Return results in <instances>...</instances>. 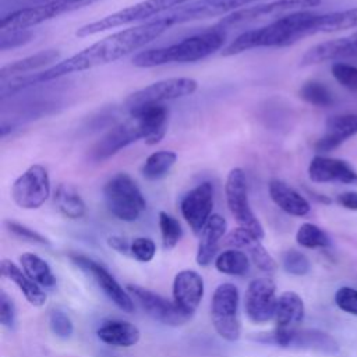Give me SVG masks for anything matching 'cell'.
Returning a JSON list of instances; mask_svg holds the SVG:
<instances>
[{
  "mask_svg": "<svg viewBox=\"0 0 357 357\" xmlns=\"http://www.w3.org/2000/svg\"><path fill=\"white\" fill-rule=\"evenodd\" d=\"M296 241L305 248H326L331 245L328 234L312 223H303L298 227L296 233Z\"/></svg>",
  "mask_w": 357,
  "mask_h": 357,
  "instance_id": "37",
  "label": "cell"
},
{
  "mask_svg": "<svg viewBox=\"0 0 357 357\" xmlns=\"http://www.w3.org/2000/svg\"><path fill=\"white\" fill-rule=\"evenodd\" d=\"M225 244L237 250H244L257 265V268H259L262 272L273 273L276 271L278 265L275 259L261 244V238L250 230L238 226L227 234V237L225 238Z\"/></svg>",
  "mask_w": 357,
  "mask_h": 357,
  "instance_id": "22",
  "label": "cell"
},
{
  "mask_svg": "<svg viewBox=\"0 0 357 357\" xmlns=\"http://www.w3.org/2000/svg\"><path fill=\"white\" fill-rule=\"evenodd\" d=\"M188 1H191V0H142L132 6L124 7L116 13H112L100 20H96V21H92L89 24L79 26L75 31V35L79 38H85V36L96 35L99 32L112 29V28L124 26V25H128L132 22L144 21V20L158 15L163 11L183 6Z\"/></svg>",
  "mask_w": 357,
  "mask_h": 357,
  "instance_id": "5",
  "label": "cell"
},
{
  "mask_svg": "<svg viewBox=\"0 0 357 357\" xmlns=\"http://www.w3.org/2000/svg\"><path fill=\"white\" fill-rule=\"evenodd\" d=\"M103 198L109 212L123 222L137 220L146 208L145 197L130 174L120 172L103 187Z\"/></svg>",
  "mask_w": 357,
  "mask_h": 357,
  "instance_id": "4",
  "label": "cell"
},
{
  "mask_svg": "<svg viewBox=\"0 0 357 357\" xmlns=\"http://www.w3.org/2000/svg\"><path fill=\"white\" fill-rule=\"evenodd\" d=\"M349 28H357V7L333 11L321 15L319 32H336Z\"/></svg>",
  "mask_w": 357,
  "mask_h": 357,
  "instance_id": "35",
  "label": "cell"
},
{
  "mask_svg": "<svg viewBox=\"0 0 357 357\" xmlns=\"http://www.w3.org/2000/svg\"><path fill=\"white\" fill-rule=\"evenodd\" d=\"M50 195V178L43 165H32L20 174L11 187V197L21 209H38Z\"/></svg>",
  "mask_w": 357,
  "mask_h": 357,
  "instance_id": "12",
  "label": "cell"
},
{
  "mask_svg": "<svg viewBox=\"0 0 357 357\" xmlns=\"http://www.w3.org/2000/svg\"><path fill=\"white\" fill-rule=\"evenodd\" d=\"M159 229L165 248H173L183 237L180 222L167 212H159Z\"/></svg>",
  "mask_w": 357,
  "mask_h": 357,
  "instance_id": "38",
  "label": "cell"
},
{
  "mask_svg": "<svg viewBox=\"0 0 357 357\" xmlns=\"http://www.w3.org/2000/svg\"><path fill=\"white\" fill-rule=\"evenodd\" d=\"M254 1L257 0H197L170 10L166 15L160 17V20L170 28L177 24L225 15Z\"/></svg>",
  "mask_w": 357,
  "mask_h": 357,
  "instance_id": "14",
  "label": "cell"
},
{
  "mask_svg": "<svg viewBox=\"0 0 357 357\" xmlns=\"http://www.w3.org/2000/svg\"><path fill=\"white\" fill-rule=\"evenodd\" d=\"M225 40V31L213 26V29L188 36L173 45L139 52L134 56L132 64L139 68H151L169 63L198 61L219 50Z\"/></svg>",
  "mask_w": 357,
  "mask_h": 357,
  "instance_id": "3",
  "label": "cell"
},
{
  "mask_svg": "<svg viewBox=\"0 0 357 357\" xmlns=\"http://www.w3.org/2000/svg\"><path fill=\"white\" fill-rule=\"evenodd\" d=\"M357 134V114H335L325 121V134L317 139L314 148L317 152L326 153L340 146L346 139Z\"/></svg>",
  "mask_w": 357,
  "mask_h": 357,
  "instance_id": "23",
  "label": "cell"
},
{
  "mask_svg": "<svg viewBox=\"0 0 357 357\" xmlns=\"http://www.w3.org/2000/svg\"><path fill=\"white\" fill-rule=\"evenodd\" d=\"M204 297V280L195 271H181L173 280V301L190 318Z\"/></svg>",
  "mask_w": 357,
  "mask_h": 357,
  "instance_id": "21",
  "label": "cell"
},
{
  "mask_svg": "<svg viewBox=\"0 0 357 357\" xmlns=\"http://www.w3.org/2000/svg\"><path fill=\"white\" fill-rule=\"evenodd\" d=\"M0 271L6 279L13 282L20 289V291L25 296L29 304L35 307H40L45 304L46 301L45 291L25 272H22L21 268H18L13 261L3 259L0 264Z\"/></svg>",
  "mask_w": 357,
  "mask_h": 357,
  "instance_id": "29",
  "label": "cell"
},
{
  "mask_svg": "<svg viewBox=\"0 0 357 357\" xmlns=\"http://www.w3.org/2000/svg\"><path fill=\"white\" fill-rule=\"evenodd\" d=\"M169 26L160 20L155 18L146 22H142L137 26L127 28L119 32H114L88 47L82 49L81 52L67 57L56 63L54 66L46 68L40 73H33L22 77L11 78L8 82H1V98L26 89L29 86L49 82L52 79H57L71 73H81L85 70H91L103 64H109L116 61L137 49L144 47L146 43L152 42L153 39L159 38Z\"/></svg>",
  "mask_w": 357,
  "mask_h": 357,
  "instance_id": "1",
  "label": "cell"
},
{
  "mask_svg": "<svg viewBox=\"0 0 357 357\" xmlns=\"http://www.w3.org/2000/svg\"><path fill=\"white\" fill-rule=\"evenodd\" d=\"M238 300V290L233 283L219 284L212 296V324L218 335L227 342H236L241 333Z\"/></svg>",
  "mask_w": 357,
  "mask_h": 357,
  "instance_id": "8",
  "label": "cell"
},
{
  "mask_svg": "<svg viewBox=\"0 0 357 357\" xmlns=\"http://www.w3.org/2000/svg\"><path fill=\"white\" fill-rule=\"evenodd\" d=\"M127 291L138 303V305L145 311L146 315H149L152 319L169 325V326H178L185 324L190 317L185 315L176 304L174 301H170L160 294L141 287L138 284H127Z\"/></svg>",
  "mask_w": 357,
  "mask_h": 357,
  "instance_id": "15",
  "label": "cell"
},
{
  "mask_svg": "<svg viewBox=\"0 0 357 357\" xmlns=\"http://www.w3.org/2000/svg\"><path fill=\"white\" fill-rule=\"evenodd\" d=\"M96 335L100 342L114 347H131L137 344L141 337V332L134 324L120 319L103 322L98 328Z\"/></svg>",
  "mask_w": 357,
  "mask_h": 357,
  "instance_id": "27",
  "label": "cell"
},
{
  "mask_svg": "<svg viewBox=\"0 0 357 357\" xmlns=\"http://www.w3.org/2000/svg\"><path fill=\"white\" fill-rule=\"evenodd\" d=\"M156 252L153 240L148 237H137L131 241V255L139 262H149Z\"/></svg>",
  "mask_w": 357,
  "mask_h": 357,
  "instance_id": "43",
  "label": "cell"
},
{
  "mask_svg": "<svg viewBox=\"0 0 357 357\" xmlns=\"http://www.w3.org/2000/svg\"><path fill=\"white\" fill-rule=\"evenodd\" d=\"M177 160V155L173 151H156L151 153L141 166V174L146 180H159L169 174Z\"/></svg>",
  "mask_w": 357,
  "mask_h": 357,
  "instance_id": "33",
  "label": "cell"
},
{
  "mask_svg": "<svg viewBox=\"0 0 357 357\" xmlns=\"http://www.w3.org/2000/svg\"><path fill=\"white\" fill-rule=\"evenodd\" d=\"M20 264L24 272L39 286L53 287L56 284V276L53 275L49 264L33 252H24L20 257Z\"/></svg>",
  "mask_w": 357,
  "mask_h": 357,
  "instance_id": "32",
  "label": "cell"
},
{
  "mask_svg": "<svg viewBox=\"0 0 357 357\" xmlns=\"http://www.w3.org/2000/svg\"><path fill=\"white\" fill-rule=\"evenodd\" d=\"M213 187L204 181L190 190L180 202V211L194 234H201L204 226L212 216Z\"/></svg>",
  "mask_w": 357,
  "mask_h": 357,
  "instance_id": "18",
  "label": "cell"
},
{
  "mask_svg": "<svg viewBox=\"0 0 357 357\" xmlns=\"http://www.w3.org/2000/svg\"><path fill=\"white\" fill-rule=\"evenodd\" d=\"M96 1L99 0H49L38 6L24 7L1 18L0 32L29 29L54 17L84 8Z\"/></svg>",
  "mask_w": 357,
  "mask_h": 357,
  "instance_id": "6",
  "label": "cell"
},
{
  "mask_svg": "<svg viewBox=\"0 0 357 357\" xmlns=\"http://www.w3.org/2000/svg\"><path fill=\"white\" fill-rule=\"evenodd\" d=\"M107 244L110 248L116 250L119 254L131 255V243H128L126 238L120 236H112L107 238Z\"/></svg>",
  "mask_w": 357,
  "mask_h": 357,
  "instance_id": "47",
  "label": "cell"
},
{
  "mask_svg": "<svg viewBox=\"0 0 357 357\" xmlns=\"http://www.w3.org/2000/svg\"><path fill=\"white\" fill-rule=\"evenodd\" d=\"M357 57V32L350 36L321 42L310 47L301 57V66H314L325 61H340Z\"/></svg>",
  "mask_w": 357,
  "mask_h": 357,
  "instance_id": "20",
  "label": "cell"
},
{
  "mask_svg": "<svg viewBox=\"0 0 357 357\" xmlns=\"http://www.w3.org/2000/svg\"><path fill=\"white\" fill-rule=\"evenodd\" d=\"M215 266L225 275L243 276L250 271V259L248 255L241 250L230 248L216 257Z\"/></svg>",
  "mask_w": 357,
  "mask_h": 357,
  "instance_id": "34",
  "label": "cell"
},
{
  "mask_svg": "<svg viewBox=\"0 0 357 357\" xmlns=\"http://www.w3.org/2000/svg\"><path fill=\"white\" fill-rule=\"evenodd\" d=\"M226 220L223 216L215 213L209 218L199 234V243L197 250V264L199 266H208L216 255L219 241L226 233Z\"/></svg>",
  "mask_w": 357,
  "mask_h": 357,
  "instance_id": "26",
  "label": "cell"
},
{
  "mask_svg": "<svg viewBox=\"0 0 357 357\" xmlns=\"http://www.w3.org/2000/svg\"><path fill=\"white\" fill-rule=\"evenodd\" d=\"M336 305L351 315H357V290L349 286H343L335 293Z\"/></svg>",
  "mask_w": 357,
  "mask_h": 357,
  "instance_id": "44",
  "label": "cell"
},
{
  "mask_svg": "<svg viewBox=\"0 0 357 357\" xmlns=\"http://www.w3.org/2000/svg\"><path fill=\"white\" fill-rule=\"evenodd\" d=\"M276 304V286L272 279L258 278L250 282L244 297L245 314L250 321L264 324L275 318Z\"/></svg>",
  "mask_w": 357,
  "mask_h": 357,
  "instance_id": "17",
  "label": "cell"
},
{
  "mask_svg": "<svg viewBox=\"0 0 357 357\" xmlns=\"http://www.w3.org/2000/svg\"><path fill=\"white\" fill-rule=\"evenodd\" d=\"M282 264H283V269L287 273L294 275V276L307 275L311 269L310 259L303 252H300L297 250H287L283 254Z\"/></svg>",
  "mask_w": 357,
  "mask_h": 357,
  "instance_id": "39",
  "label": "cell"
},
{
  "mask_svg": "<svg viewBox=\"0 0 357 357\" xmlns=\"http://www.w3.org/2000/svg\"><path fill=\"white\" fill-rule=\"evenodd\" d=\"M321 4V0H273L264 4H257L245 8H240L237 11L230 13L223 17L216 28L226 31L230 28H236L244 24H250L262 18H271L276 15H287L297 11H305L307 8H314Z\"/></svg>",
  "mask_w": 357,
  "mask_h": 357,
  "instance_id": "10",
  "label": "cell"
},
{
  "mask_svg": "<svg viewBox=\"0 0 357 357\" xmlns=\"http://www.w3.org/2000/svg\"><path fill=\"white\" fill-rule=\"evenodd\" d=\"M148 137L146 128L134 117L110 128L89 151V159L93 163H102L126 146Z\"/></svg>",
  "mask_w": 357,
  "mask_h": 357,
  "instance_id": "13",
  "label": "cell"
},
{
  "mask_svg": "<svg viewBox=\"0 0 357 357\" xmlns=\"http://www.w3.org/2000/svg\"><path fill=\"white\" fill-rule=\"evenodd\" d=\"M271 199L287 215L305 216L311 211L310 202L287 183L272 178L268 185Z\"/></svg>",
  "mask_w": 357,
  "mask_h": 357,
  "instance_id": "25",
  "label": "cell"
},
{
  "mask_svg": "<svg viewBox=\"0 0 357 357\" xmlns=\"http://www.w3.org/2000/svg\"><path fill=\"white\" fill-rule=\"evenodd\" d=\"M15 305L13 298L4 291H0V322L6 328H14L15 325Z\"/></svg>",
  "mask_w": 357,
  "mask_h": 357,
  "instance_id": "46",
  "label": "cell"
},
{
  "mask_svg": "<svg viewBox=\"0 0 357 357\" xmlns=\"http://www.w3.org/2000/svg\"><path fill=\"white\" fill-rule=\"evenodd\" d=\"M61 53L57 49H46L40 50L35 54H31L28 57L15 60L13 63H8L0 68V79L1 82L6 81L7 78H15V77H22L26 75L31 71L39 70L42 67H46L49 64L56 63L60 59ZM54 66V64H53Z\"/></svg>",
  "mask_w": 357,
  "mask_h": 357,
  "instance_id": "28",
  "label": "cell"
},
{
  "mask_svg": "<svg viewBox=\"0 0 357 357\" xmlns=\"http://www.w3.org/2000/svg\"><path fill=\"white\" fill-rule=\"evenodd\" d=\"M197 88L198 82L190 77H173L160 79L128 95L126 99V106L131 110L144 105H160L166 100L192 95Z\"/></svg>",
  "mask_w": 357,
  "mask_h": 357,
  "instance_id": "11",
  "label": "cell"
},
{
  "mask_svg": "<svg viewBox=\"0 0 357 357\" xmlns=\"http://www.w3.org/2000/svg\"><path fill=\"white\" fill-rule=\"evenodd\" d=\"M4 225H6L7 230L18 238H22V240H26V241H31V243H36V244L50 245V241L45 236H42L40 233L32 230L31 227H28L25 225H21L15 220H6Z\"/></svg>",
  "mask_w": 357,
  "mask_h": 357,
  "instance_id": "42",
  "label": "cell"
},
{
  "mask_svg": "<svg viewBox=\"0 0 357 357\" xmlns=\"http://www.w3.org/2000/svg\"><path fill=\"white\" fill-rule=\"evenodd\" d=\"M32 38H33V32H31L29 29L0 32V50H7V49H13V47L25 45Z\"/></svg>",
  "mask_w": 357,
  "mask_h": 357,
  "instance_id": "45",
  "label": "cell"
},
{
  "mask_svg": "<svg viewBox=\"0 0 357 357\" xmlns=\"http://www.w3.org/2000/svg\"><path fill=\"white\" fill-rule=\"evenodd\" d=\"M332 75L333 78L344 88L350 91H357V67L336 61L332 64Z\"/></svg>",
  "mask_w": 357,
  "mask_h": 357,
  "instance_id": "41",
  "label": "cell"
},
{
  "mask_svg": "<svg viewBox=\"0 0 357 357\" xmlns=\"http://www.w3.org/2000/svg\"><path fill=\"white\" fill-rule=\"evenodd\" d=\"M131 117L137 119L148 131L145 142L148 145H155L160 142L167 130V116L169 110L166 106L160 105H144L130 110Z\"/></svg>",
  "mask_w": 357,
  "mask_h": 357,
  "instance_id": "24",
  "label": "cell"
},
{
  "mask_svg": "<svg viewBox=\"0 0 357 357\" xmlns=\"http://www.w3.org/2000/svg\"><path fill=\"white\" fill-rule=\"evenodd\" d=\"M321 15L310 11H297L279 17L265 26L243 32L223 49L222 54L234 56L255 47L290 46L305 36L319 33Z\"/></svg>",
  "mask_w": 357,
  "mask_h": 357,
  "instance_id": "2",
  "label": "cell"
},
{
  "mask_svg": "<svg viewBox=\"0 0 357 357\" xmlns=\"http://www.w3.org/2000/svg\"><path fill=\"white\" fill-rule=\"evenodd\" d=\"M54 205L68 219H79L85 215L86 206L81 195L70 185L60 184L54 192Z\"/></svg>",
  "mask_w": 357,
  "mask_h": 357,
  "instance_id": "31",
  "label": "cell"
},
{
  "mask_svg": "<svg viewBox=\"0 0 357 357\" xmlns=\"http://www.w3.org/2000/svg\"><path fill=\"white\" fill-rule=\"evenodd\" d=\"M49 328L57 337L67 339L74 332L71 318L60 308H53L49 314Z\"/></svg>",
  "mask_w": 357,
  "mask_h": 357,
  "instance_id": "40",
  "label": "cell"
},
{
  "mask_svg": "<svg viewBox=\"0 0 357 357\" xmlns=\"http://www.w3.org/2000/svg\"><path fill=\"white\" fill-rule=\"evenodd\" d=\"M257 340L265 344H275L279 347L300 349L319 351L325 354H336L340 350L337 340L321 329H282L275 328L271 332L261 333Z\"/></svg>",
  "mask_w": 357,
  "mask_h": 357,
  "instance_id": "7",
  "label": "cell"
},
{
  "mask_svg": "<svg viewBox=\"0 0 357 357\" xmlns=\"http://www.w3.org/2000/svg\"><path fill=\"white\" fill-rule=\"evenodd\" d=\"M225 192L227 208L237 220V223L240 225V227L250 230L262 240L265 234L264 227L251 209L248 201L247 177L241 167H234L229 172L225 184Z\"/></svg>",
  "mask_w": 357,
  "mask_h": 357,
  "instance_id": "9",
  "label": "cell"
},
{
  "mask_svg": "<svg viewBox=\"0 0 357 357\" xmlns=\"http://www.w3.org/2000/svg\"><path fill=\"white\" fill-rule=\"evenodd\" d=\"M308 177L314 183H337L357 185V170L343 159L318 155L308 166Z\"/></svg>",
  "mask_w": 357,
  "mask_h": 357,
  "instance_id": "19",
  "label": "cell"
},
{
  "mask_svg": "<svg viewBox=\"0 0 357 357\" xmlns=\"http://www.w3.org/2000/svg\"><path fill=\"white\" fill-rule=\"evenodd\" d=\"M337 202L350 211H357V191H344L337 195Z\"/></svg>",
  "mask_w": 357,
  "mask_h": 357,
  "instance_id": "48",
  "label": "cell"
},
{
  "mask_svg": "<svg viewBox=\"0 0 357 357\" xmlns=\"http://www.w3.org/2000/svg\"><path fill=\"white\" fill-rule=\"evenodd\" d=\"M300 98L317 107H331L335 105V96L331 89L319 81H307L300 88Z\"/></svg>",
  "mask_w": 357,
  "mask_h": 357,
  "instance_id": "36",
  "label": "cell"
},
{
  "mask_svg": "<svg viewBox=\"0 0 357 357\" xmlns=\"http://www.w3.org/2000/svg\"><path fill=\"white\" fill-rule=\"evenodd\" d=\"M304 318L303 298L294 291H284L278 297L275 321L276 328L291 329L297 328Z\"/></svg>",
  "mask_w": 357,
  "mask_h": 357,
  "instance_id": "30",
  "label": "cell"
},
{
  "mask_svg": "<svg viewBox=\"0 0 357 357\" xmlns=\"http://www.w3.org/2000/svg\"><path fill=\"white\" fill-rule=\"evenodd\" d=\"M70 259L84 272L91 275L96 284L102 289V291L124 312L134 311V300L127 291L123 289L120 283L113 278V275L100 264L93 261L92 258L81 254H71Z\"/></svg>",
  "mask_w": 357,
  "mask_h": 357,
  "instance_id": "16",
  "label": "cell"
}]
</instances>
